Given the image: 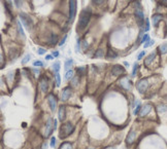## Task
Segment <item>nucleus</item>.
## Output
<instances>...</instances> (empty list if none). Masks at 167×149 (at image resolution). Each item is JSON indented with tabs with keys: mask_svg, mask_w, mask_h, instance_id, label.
I'll list each match as a JSON object with an SVG mask.
<instances>
[{
	"mask_svg": "<svg viewBox=\"0 0 167 149\" xmlns=\"http://www.w3.org/2000/svg\"><path fill=\"white\" fill-rule=\"evenodd\" d=\"M91 15H92V13H91L90 8H85L80 13V20H78V23H77V30L82 31L84 29H86V27H87L89 22H90Z\"/></svg>",
	"mask_w": 167,
	"mask_h": 149,
	"instance_id": "obj_1",
	"label": "nucleus"
},
{
	"mask_svg": "<svg viewBox=\"0 0 167 149\" xmlns=\"http://www.w3.org/2000/svg\"><path fill=\"white\" fill-rule=\"evenodd\" d=\"M74 131V126L71 122L63 123L59 130V136L61 139H65L68 136H70Z\"/></svg>",
	"mask_w": 167,
	"mask_h": 149,
	"instance_id": "obj_2",
	"label": "nucleus"
},
{
	"mask_svg": "<svg viewBox=\"0 0 167 149\" xmlns=\"http://www.w3.org/2000/svg\"><path fill=\"white\" fill-rule=\"evenodd\" d=\"M20 19H21V22L25 26L26 29H28L29 31L32 29V26H33V22H32V19L29 17L27 13H20Z\"/></svg>",
	"mask_w": 167,
	"mask_h": 149,
	"instance_id": "obj_3",
	"label": "nucleus"
},
{
	"mask_svg": "<svg viewBox=\"0 0 167 149\" xmlns=\"http://www.w3.org/2000/svg\"><path fill=\"white\" fill-rule=\"evenodd\" d=\"M75 13H76V1L69 0V21L72 22L74 20Z\"/></svg>",
	"mask_w": 167,
	"mask_h": 149,
	"instance_id": "obj_4",
	"label": "nucleus"
},
{
	"mask_svg": "<svg viewBox=\"0 0 167 149\" xmlns=\"http://www.w3.org/2000/svg\"><path fill=\"white\" fill-rule=\"evenodd\" d=\"M135 17H136L137 24L139 25V27H142L144 24V11H142V9L140 7L135 9Z\"/></svg>",
	"mask_w": 167,
	"mask_h": 149,
	"instance_id": "obj_5",
	"label": "nucleus"
},
{
	"mask_svg": "<svg viewBox=\"0 0 167 149\" xmlns=\"http://www.w3.org/2000/svg\"><path fill=\"white\" fill-rule=\"evenodd\" d=\"M136 87L138 92L140 94H144V92H147L148 87H149V83H148V80L147 79H140L138 82H137L136 84Z\"/></svg>",
	"mask_w": 167,
	"mask_h": 149,
	"instance_id": "obj_6",
	"label": "nucleus"
},
{
	"mask_svg": "<svg viewBox=\"0 0 167 149\" xmlns=\"http://www.w3.org/2000/svg\"><path fill=\"white\" fill-rule=\"evenodd\" d=\"M48 101H49V105L51 108L52 112H55L57 109V98L54 94H50L48 96Z\"/></svg>",
	"mask_w": 167,
	"mask_h": 149,
	"instance_id": "obj_7",
	"label": "nucleus"
},
{
	"mask_svg": "<svg viewBox=\"0 0 167 149\" xmlns=\"http://www.w3.org/2000/svg\"><path fill=\"white\" fill-rule=\"evenodd\" d=\"M55 128H54V119L53 118L50 117L48 119V122H46V132H44V135L46 137H49L50 135L52 134V132L54 131Z\"/></svg>",
	"mask_w": 167,
	"mask_h": 149,
	"instance_id": "obj_8",
	"label": "nucleus"
},
{
	"mask_svg": "<svg viewBox=\"0 0 167 149\" xmlns=\"http://www.w3.org/2000/svg\"><path fill=\"white\" fill-rule=\"evenodd\" d=\"M124 73H125V69H124L121 65H116L111 69V74L115 75V76H119V75L124 74Z\"/></svg>",
	"mask_w": 167,
	"mask_h": 149,
	"instance_id": "obj_9",
	"label": "nucleus"
},
{
	"mask_svg": "<svg viewBox=\"0 0 167 149\" xmlns=\"http://www.w3.org/2000/svg\"><path fill=\"white\" fill-rule=\"evenodd\" d=\"M71 87L70 86H66L64 90H62V95H61V99L62 101H67L71 96Z\"/></svg>",
	"mask_w": 167,
	"mask_h": 149,
	"instance_id": "obj_10",
	"label": "nucleus"
},
{
	"mask_svg": "<svg viewBox=\"0 0 167 149\" xmlns=\"http://www.w3.org/2000/svg\"><path fill=\"white\" fill-rule=\"evenodd\" d=\"M151 110H152V105H151V104H146V105L142 108V110H139L138 113L142 117H144V116L148 115V114L151 112Z\"/></svg>",
	"mask_w": 167,
	"mask_h": 149,
	"instance_id": "obj_11",
	"label": "nucleus"
},
{
	"mask_svg": "<svg viewBox=\"0 0 167 149\" xmlns=\"http://www.w3.org/2000/svg\"><path fill=\"white\" fill-rule=\"evenodd\" d=\"M120 85L123 86L124 88H126V90H130L131 88V83H130V80L127 78V77H124L120 80Z\"/></svg>",
	"mask_w": 167,
	"mask_h": 149,
	"instance_id": "obj_12",
	"label": "nucleus"
},
{
	"mask_svg": "<svg viewBox=\"0 0 167 149\" xmlns=\"http://www.w3.org/2000/svg\"><path fill=\"white\" fill-rule=\"evenodd\" d=\"M135 136H136V133L134 131H131L130 133L128 134V136H127L126 138V143L128 144V145H131V144H133L134 140H135Z\"/></svg>",
	"mask_w": 167,
	"mask_h": 149,
	"instance_id": "obj_13",
	"label": "nucleus"
},
{
	"mask_svg": "<svg viewBox=\"0 0 167 149\" xmlns=\"http://www.w3.org/2000/svg\"><path fill=\"white\" fill-rule=\"evenodd\" d=\"M162 19H163V15H161V13H156V15H154L152 17L153 25H154L155 27H157L160 21H162Z\"/></svg>",
	"mask_w": 167,
	"mask_h": 149,
	"instance_id": "obj_14",
	"label": "nucleus"
},
{
	"mask_svg": "<svg viewBox=\"0 0 167 149\" xmlns=\"http://www.w3.org/2000/svg\"><path fill=\"white\" fill-rule=\"evenodd\" d=\"M65 117H66V108H65L64 106H61V107L59 108V120L63 122Z\"/></svg>",
	"mask_w": 167,
	"mask_h": 149,
	"instance_id": "obj_15",
	"label": "nucleus"
},
{
	"mask_svg": "<svg viewBox=\"0 0 167 149\" xmlns=\"http://www.w3.org/2000/svg\"><path fill=\"white\" fill-rule=\"evenodd\" d=\"M40 90L42 92H46L48 90V79L46 78H41L40 79Z\"/></svg>",
	"mask_w": 167,
	"mask_h": 149,
	"instance_id": "obj_16",
	"label": "nucleus"
},
{
	"mask_svg": "<svg viewBox=\"0 0 167 149\" xmlns=\"http://www.w3.org/2000/svg\"><path fill=\"white\" fill-rule=\"evenodd\" d=\"M155 58H156V54H155V53L150 54L149 56L146 58V60H144V65H146V66H149V65L155 60Z\"/></svg>",
	"mask_w": 167,
	"mask_h": 149,
	"instance_id": "obj_17",
	"label": "nucleus"
},
{
	"mask_svg": "<svg viewBox=\"0 0 167 149\" xmlns=\"http://www.w3.org/2000/svg\"><path fill=\"white\" fill-rule=\"evenodd\" d=\"M72 65H73V60L72 59H68L65 61V64H64V68L66 71H68V70H71V67Z\"/></svg>",
	"mask_w": 167,
	"mask_h": 149,
	"instance_id": "obj_18",
	"label": "nucleus"
},
{
	"mask_svg": "<svg viewBox=\"0 0 167 149\" xmlns=\"http://www.w3.org/2000/svg\"><path fill=\"white\" fill-rule=\"evenodd\" d=\"M17 28H18V33L20 36H22V38L25 39V33H24V30L23 28H22V24L20 23V22H18L17 23Z\"/></svg>",
	"mask_w": 167,
	"mask_h": 149,
	"instance_id": "obj_19",
	"label": "nucleus"
},
{
	"mask_svg": "<svg viewBox=\"0 0 167 149\" xmlns=\"http://www.w3.org/2000/svg\"><path fill=\"white\" fill-rule=\"evenodd\" d=\"M159 51H160V54H162V55L166 54V51H167V44L166 43L160 44V45H159Z\"/></svg>",
	"mask_w": 167,
	"mask_h": 149,
	"instance_id": "obj_20",
	"label": "nucleus"
},
{
	"mask_svg": "<svg viewBox=\"0 0 167 149\" xmlns=\"http://www.w3.org/2000/svg\"><path fill=\"white\" fill-rule=\"evenodd\" d=\"M57 42H58V35H57V34H52L51 39H50V43L56 44Z\"/></svg>",
	"mask_w": 167,
	"mask_h": 149,
	"instance_id": "obj_21",
	"label": "nucleus"
},
{
	"mask_svg": "<svg viewBox=\"0 0 167 149\" xmlns=\"http://www.w3.org/2000/svg\"><path fill=\"white\" fill-rule=\"evenodd\" d=\"M59 149H72V145L69 142H64V143L60 146Z\"/></svg>",
	"mask_w": 167,
	"mask_h": 149,
	"instance_id": "obj_22",
	"label": "nucleus"
},
{
	"mask_svg": "<svg viewBox=\"0 0 167 149\" xmlns=\"http://www.w3.org/2000/svg\"><path fill=\"white\" fill-rule=\"evenodd\" d=\"M117 57H118V54L115 51H108V54H107L108 59H116Z\"/></svg>",
	"mask_w": 167,
	"mask_h": 149,
	"instance_id": "obj_23",
	"label": "nucleus"
},
{
	"mask_svg": "<svg viewBox=\"0 0 167 149\" xmlns=\"http://www.w3.org/2000/svg\"><path fill=\"white\" fill-rule=\"evenodd\" d=\"M53 70H54L56 73H59L60 71V62H55L53 64Z\"/></svg>",
	"mask_w": 167,
	"mask_h": 149,
	"instance_id": "obj_24",
	"label": "nucleus"
},
{
	"mask_svg": "<svg viewBox=\"0 0 167 149\" xmlns=\"http://www.w3.org/2000/svg\"><path fill=\"white\" fill-rule=\"evenodd\" d=\"M140 108H142V103L139 102V101H137L136 102V107H135V109H134V115H137V113L139 112Z\"/></svg>",
	"mask_w": 167,
	"mask_h": 149,
	"instance_id": "obj_25",
	"label": "nucleus"
},
{
	"mask_svg": "<svg viewBox=\"0 0 167 149\" xmlns=\"http://www.w3.org/2000/svg\"><path fill=\"white\" fill-rule=\"evenodd\" d=\"M72 77H73V71L72 70H68L66 72V75H65V79L68 80V79H71Z\"/></svg>",
	"mask_w": 167,
	"mask_h": 149,
	"instance_id": "obj_26",
	"label": "nucleus"
},
{
	"mask_svg": "<svg viewBox=\"0 0 167 149\" xmlns=\"http://www.w3.org/2000/svg\"><path fill=\"white\" fill-rule=\"evenodd\" d=\"M158 112L159 113H165L166 112V106L164 104H161V105L158 106Z\"/></svg>",
	"mask_w": 167,
	"mask_h": 149,
	"instance_id": "obj_27",
	"label": "nucleus"
},
{
	"mask_svg": "<svg viewBox=\"0 0 167 149\" xmlns=\"http://www.w3.org/2000/svg\"><path fill=\"white\" fill-rule=\"evenodd\" d=\"M78 79H80V77H77V76L72 77L71 78V85L72 86H76L77 83H78Z\"/></svg>",
	"mask_w": 167,
	"mask_h": 149,
	"instance_id": "obj_28",
	"label": "nucleus"
},
{
	"mask_svg": "<svg viewBox=\"0 0 167 149\" xmlns=\"http://www.w3.org/2000/svg\"><path fill=\"white\" fill-rule=\"evenodd\" d=\"M30 59H31V56L30 55H26L25 57H24V59L22 60V64L23 65H25V64H27V63H28L29 61H30Z\"/></svg>",
	"mask_w": 167,
	"mask_h": 149,
	"instance_id": "obj_29",
	"label": "nucleus"
},
{
	"mask_svg": "<svg viewBox=\"0 0 167 149\" xmlns=\"http://www.w3.org/2000/svg\"><path fill=\"white\" fill-rule=\"evenodd\" d=\"M56 84L57 86H60V84H61V77H60L59 73H56Z\"/></svg>",
	"mask_w": 167,
	"mask_h": 149,
	"instance_id": "obj_30",
	"label": "nucleus"
},
{
	"mask_svg": "<svg viewBox=\"0 0 167 149\" xmlns=\"http://www.w3.org/2000/svg\"><path fill=\"white\" fill-rule=\"evenodd\" d=\"M150 40V35L149 34H144V37H142V43H146V42H148V41Z\"/></svg>",
	"mask_w": 167,
	"mask_h": 149,
	"instance_id": "obj_31",
	"label": "nucleus"
},
{
	"mask_svg": "<svg viewBox=\"0 0 167 149\" xmlns=\"http://www.w3.org/2000/svg\"><path fill=\"white\" fill-rule=\"evenodd\" d=\"M103 56H104V53H103L102 49H98V51H96V54H95L96 58H100V57H103Z\"/></svg>",
	"mask_w": 167,
	"mask_h": 149,
	"instance_id": "obj_32",
	"label": "nucleus"
},
{
	"mask_svg": "<svg viewBox=\"0 0 167 149\" xmlns=\"http://www.w3.org/2000/svg\"><path fill=\"white\" fill-rule=\"evenodd\" d=\"M77 72H78V75H84L86 72V68L85 67H80V68L77 69Z\"/></svg>",
	"mask_w": 167,
	"mask_h": 149,
	"instance_id": "obj_33",
	"label": "nucleus"
},
{
	"mask_svg": "<svg viewBox=\"0 0 167 149\" xmlns=\"http://www.w3.org/2000/svg\"><path fill=\"white\" fill-rule=\"evenodd\" d=\"M4 63H5L4 57H3L2 54H0V68H2V66L4 65Z\"/></svg>",
	"mask_w": 167,
	"mask_h": 149,
	"instance_id": "obj_34",
	"label": "nucleus"
},
{
	"mask_svg": "<svg viewBox=\"0 0 167 149\" xmlns=\"http://www.w3.org/2000/svg\"><path fill=\"white\" fill-rule=\"evenodd\" d=\"M92 1L95 5H101L105 2V0H92Z\"/></svg>",
	"mask_w": 167,
	"mask_h": 149,
	"instance_id": "obj_35",
	"label": "nucleus"
},
{
	"mask_svg": "<svg viewBox=\"0 0 167 149\" xmlns=\"http://www.w3.org/2000/svg\"><path fill=\"white\" fill-rule=\"evenodd\" d=\"M154 43H155V40H149V41L147 42V43H144V49H147V47H149V46L153 45Z\"/></svg>",
	"mask_w": 167,
	"mask_h": 149,
	"instance_id": "obj_36",
	"label": "nucleus"
},
{
	"mask_svg": "<svg viewBox=\"0 0 167 149\" xmlns=\"http://www.w3.org/2000/svg\"><path fill=\"white\" fill-rule=\"evenodd\" d=\"M137 68H138V65H137V63H135V64H134V66H133V71H132V76H135V75H136Z\"/></svg>",
	"mask_w": 167,
	"mask_h": 149,
	"instance_id": "obj_37",
	"label": "nucleus"
},
{
	"mask_svg": "<svg viewBox=\"0 0 167 149\" xmlns=\"http://www.w3.org/2000/svg\"><path fill=\"white\" fill-rule=\"evenodd\" d=\"M33 66H35V67H42L44 66V63L41 61H35L33 63Z\"/></svg>",
	"mask_w": 167,
	"mask_h": 149,
	"instance_id": "obj_38",
	"label": "nucleus"
},
{
	"mask_svg": "<svg viewBox=\"0 0 167 149\" xmlns=\"http://www.w3.org/2000/svg\"><path fill=\"white\" fill-rule=\"evenodd\" d=\"M37 53H38V55H44L46 53V51L44 49H42V47H38V49H37Z\"/></svg>",
	"mask_w": 167,
	"mask_h": 149,
	"instance_id": "obj_39",
	"label": "nucleus"
},
{
	"mask_svg": "<svg viewBox=\"0 0 167 149\" xmlns=\"http://www.w3.org/2000/svg\"><path fill=\"white\" fill-rule=\"evenodd\" d=\"M55 146H56V138H55V137H53V138L51 139V147H53V148H54Z\"/></svg>",
	"mask_w": 167,
	"mask_h": 149,
	"instance_id": "obj_40",
	"label": "nucleus"
},
{
	"mask_svg": "<svg viewBox=\"0 0 167 149\" xmlns=\"http://www.w3.org/2000/svg\"><path fill=\"white\" fill-rule=\"evenodd\" d=\"M66 39H67V35H64V37H63V38H62V40H61V41H60L59 45H60V46H62V45H63V44H64L65 42H66Z\"/></svg>",
	"mask_w": 167,
	"mask_h": 149,
	"instance_id": "obj_41",
	"label": "nucleus"
},
{
	"mask_svg": "<svg viewBox=\"0 0 167 149\" xmlns=\"http://www.w3.org/2000/svg\"><path fill=\"white\" fill-rule=\"evenodd\" d=\"M146 55V51H142L140 54L138 55V57H137V60H142V58H144V56Z\"/></svg>",
	"mask_w": 167,
	"mask_h": 149,
	"instance_id": "obj_42",
	"label": "nucleus"
},
{
	"mask_svg": "<svg viewBox=\"0 0 167 149\" xmlns=\"http://www.w3.org/2000/svg\"><path fill=\"white\" fill-rule=\"evenodd\" d=\"M150 30V22H149V20H147L146 21V29H144V31H149Z\"/></svg>",
	"mask_w": 167,
	"mask_h": 149,
	"instance_id": "obj_43",
	"label": "nucleus"
},
{
	"mask_svg": "<svg viewBox=\"0 0 167 149\" xmlns=\"http://www.w3.org/2000/svg\"><path fill=\"white\" fill-rule=\"evenodd\" d=\"M87 47H88V42H87L86 40H85V41H82V49H86Z\"/></svg>",
	"mask_w": 167,
	"mask_h": 149,
	"instance_id": "obj_44",
	"label": "nucleus"
},
{
	"mask_svg": "<svg viewBox=\"0 0 167 149\" xmlns=\"http://www.w3.org/2000/svg\"><path fill=\"white\" fill-rule=\"evenodd\" d=\"M46 59L49 60V61H50V60H53V56H51V55H48V56L46 57Z\"/></svg>",
	"mask_w": 167,
	"mask_h": 149,
	"instance_id": "obj_45",
	"label": "nucleus"
},
{
	"mask_svg": "<svg viewBox=\"0 0 167 149\" xmlns=\"http://www.w3.org/2000/svg\"><path fill=\"white\" fill-rule=\"evenodd\" d=\"M53 56L58 57V56H59V53H58V51H54V53H53Z\"/></svg>",
	"mask_w": 167,
	"mask_h": 149,
	"instance_id": "obj_46",
	"label": "nucleus"
},
{
	"mask_svg": "<svg viewBox=\"0 0 167 149\" xmlns=\"http://www.w3.org/2000/svg\"><path fill=\"white\" fill-rule=\"evenodd\" d=\"M104 149H115L113 147H111V146H109V147H106V148H104Z\"/></svg>",
	"mask_w": 167,
	"mask_h": 149,
	"instance_id": "obj_47",
	"label": "nucleus"
},
{
	"mask_svg": "<svg viewBox=\"0 0 167 149\" xmlns=\"http://www.w3.org/2000/svg\"><path fill=\"white\" fill-rule=\"evenodd\" d=\"M161 1H162V2L164 3V4H166V1H167V0H161Z\"/></svg>",
	"mask_w": 167,
	"mask_h": 149,
	"instance_id": "obj_48",
	"label": "nucleus"
},
{
	"mask_svg": "<svg viewBox=\"0 0 167 149\" xmlns=\"http://www.w3.org/2000/svg\"><path fill=\"white\" fill-rule=\"evenodd\" d=\"M91 149H92V148H91Z\"/></svg>",
	"mask_w": 167,
	"mask_h": 149,
	"instance_id": "obj_49",
	"label": "nucleus"
}]
</instances>
